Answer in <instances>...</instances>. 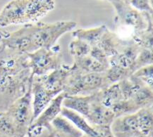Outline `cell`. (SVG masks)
<instances>
[{"label": "cell", "mask_w": 153, "mask_h": 137, "mask_svg": "<svg viewBox=\"0 0 153 137\" xmlns=\"http://www.w3.org/2000/svg\"><path fill=\"white\" fill-rule=\"evenodd\" d=\"M33 23H27L14 32H0V44L23 54L35 52L32 41Z\"/></svg>", "instance_id": "7"}, {"label": "cell", "mask_w": 153, "mask_h": 137, "mask_svg": "<svg viewBox=\"0 0 153 137\" xmlns=\"http://www.w3.org/2000/svg\"><path fill=\"white\" fill-rule=\"evenodd\" d=\"M152 50L144 48L141 49L133 66V74L141 68L152 65Z\"/></svg>", "instance_id": "27"}, {"label": "cell", "mask_w": 153, "mask_h": 137, "mask_svg": "<svg viewBox=\"0 0 153 137\" xmlns=\"http://www.w3.org/2000/svg\"><path fill=\"white\" fill-rule=\"evenodd\" d=\"M0 137H9V136H5V135H4V134H1V133H0Z\"/></svg>", "instance_id": "30"}, {"label": "cell", "mask_w": 153, "mask_h": 137, "mask_svg": "<svg viewBox=\"0 0 153 137\" xmlns=\"http://www.w3.org/2000/svg\"><path fill=\"white\" fill-rule=\"evenodd\" d=\"M27 55L32 77L48 75L64 65L61 48L58 44L50 49H39Z\"/></svg>", "instance_id": "3"}, {"label": "cell", "mask_w": 153, "mask_h": 137, "mask_svg": "<svg viewBox=\"0 0 153 137\" xmlns=\"http://www.w3.org/2000/svg\"><path fill=\"white\" fill-rule=\"evenodd\" d=\"M107 30V28L106 25H102L94 28L78 29L74 31L72 35L76 39L84 41L91 46H93L97 45Z\"/></svg>", "instance_id": "19"}, {"label": "cell", "mask_w": 153, "mask_h": 137, "mask_svg": "<svg viewBox=\"0 0 153 137\" xmlns=\"http://www.w3.org/2000/svg\"><path fill=\"white\" fill-rule=\"evenodd\" d=\"M52 132L56 137H82L83 132L66 117L59 115L51 123Z\"/></svg>", "instance_id": "14"}, {"label": "cell", "mask_w": 153, "mask_h": 137, "mask_svg": "<svg viewBox=\"0 0 153 137\" xmlns=\"http://www.w3.org/2000/svg\"><path fill=\"white\" fill-rule=\"evenodd\" d=\"M54 1L51 0H28L25 11L26 24L36 23L54 9Z\"/></svg>", "instance_id": "13"}, {"label": "cell", "mask_w": 153, "mask_h": 137, "mask_svg": "<svg viewBox=\"0 0 153 137\" xmlns=\"http://www.w3.org/2000/svg\"><path fill=\"white\" fill-rule=\"evenodd\" d=\"M152 89L148 86L142 85L135 91L131 100L136 104L139 109L152 106Z\"/></svg>", "instance_id": "22"}, {"label": "cell", "mask_w": 153, "mask_h": 137, "mask_svg": "<svg viewBox=\"0 0 153 137\" xmlns=\"http://www.w3.org/2000/svg\"><path fill=\"white\" fill-rule=\"evenodd\" d=\"M28 69L30 68L27 54L0 44V77L17 75Z\"/></svg>", "instance_id": "6"}, {"label": "cell", "mask_w": 153, "mask_h": 137, "mask_svg": "<svg viewBox=\"0 0 153 137\" xmlns=\"http://www.w3.org/2000/svg\"><path fill=\"white\" fill-rule=\"evenodd\" d=\"M60 115L66 117L67 120L73 123L78 130L81 131L82 132L85 133L88 136L98 137V133L97 131L90 126L88 124L87 121L85 120V118L79 113L62 106Z\"/></svg>", "instance_id": "17"}, {"label": "cell", "mask_w": 153, "mask_h": 137, "mask_svg": "<svg viewBox=\"0 0 153 137\" xmlns=\"http://www.w3.org/2000/svg\"><path fill=\"white\" fill-rule=\"evenodd\" d=\"M31 93L34 122L35 119L48 107V105L58 95V94L46 89L35 77H33Z\"/></svg>", "instance_id": "9"}, {"label": "cell", "mask_w": 153, "mask_h": 137, "mask_svg": "<svg viewBox=\"0 0 153 137\" xmlns=\"http://www.w3.org/2000/svg\"><path fill=\"white\" fill-rule=\"evenodd\" d=\"M128 3L132 7L136 9V10L142 12L148 13L152 14V8L151 7L150 3L149 1H145V0H136V1H128Z\"/></svg>", "instance_id": "29"}, {"label": "cell", "mask_w": 153, "mask_h": 137, "mask_svg": "<svg viewBox=\"0 0 153 137\" xmlns=\"http://www.w3.org/2000/svg\"><path fill=\"white\" fill-rule=\"evenodd\" d=\"M117 13L119 23L123 27L131 28L135 33L146 30L152 25L151 14L134 9L128 1H110Z\"/></svg>", "instance_id": "4"}, {"label": "cell", "mask_w": 153, "mask_h": 137, "mask_svg": "<svg viewBox=\"0 0 153 137\" xmlns=\"http://www.w3.org/2000/svg\"><path fill=\"white\" fill-rule=\"evenodd\" d=\"M152 65L147 66L136 70L131 77L152 89Z\"/></svg>", "instance_id": "26"}, {"label": "cell", "mask_w": 153, "mask_h": 137, "mask_svg": "<svg viewBox=\"0 0 153 137\" xmlns=\"http://www.w3.org/2000/svg\"><path fill=\"white\" fill-rule=\"evenodd\" d=\"M105 74L107 79L112 85L115 82L128 79L132 75L130 70L118 66H109V68L105 72Z\"/></svg>", "instance_id": "24"}, {"label": "cell", "mask_w": 153, "mask_h": 137, "mask_svg": "<svg viewBox=\"0 0 153 137\" xmlns=\"http://www.w3.org/2000/svg\"><path fill=\"white\" fill-rule=\"evenodd\" d=\"M70 70L71 67L63 65L61 68L50 72L48 75L34 77L46 89L59 94L64 91Z\"/></svg>", "instance_id": "11"}, {"label": "cell", "mask_w": 153, "mask_h": 137, "mask_svg": "<svg viewBox=\"0 0 153 137\" xmlns=\"http://www.w3.org/2000/svg\"><path fill=\"white\" fill-rule=\"evenodd\" d=\"M99 96L102 103L110 109L116 103L123 99L118 83L114 84L100 91Z\"/></svg>", "instance_id": "20"}, {"label": "cell", "mask_w": 153, "mask_h": 137, "mask_svg": "<svg viewBox=\"0 0 153 137\" xmlns=\"http://www.w3.org/2000/svg\"><path fill=\"white\" fill-rule=\"evenodd\" d=\"M90 56H92L93 58H95L96 60L100 62V63L103 64V65L109 66V59H108L107 56H106L105 53L102 51L98 46H92L91 53H90Z\"/></svg>", "instance_id": "28"}, {"label": "cell", "mask_w": 153, "mask_h": 137, "mask_svg": "<svg viewBox=\"0 0 153 137\" xmlns=\"http://www.w3.org/2000/svg\"><path fill=\"white\" fill-rule=\"evenodd\" d=\"M0 133L9 137H18L16 127L7 111H0Z\"/></svg>", "instance_id": "23"}, {"label": "cell", "mask_w": 153, "mask_h": 137, "mask_svg": "<svg viewBox=\"0 0 153 137\" xmlns=\"http://www.w3.org/2000/svg\"><path fill=\"white\" fill-rule=\"evenodd\" d=\"M94 94L87 96H66L62 106L76 111L87 118Z\"/></svg>", "instance_id": "15"}, {"label": "cell", "mask_w": 153, "mask_h": 137, "mask_svg": "<svg viewBox=\"0 0 153 137\" xmlns=\"http://www.w3.org/2000/svg\"><path fill=\"white\" fill-rule=\"evenodd\" d=\"M7 111L16 127L18 137H25L33 122L31 87L25 95L16 100Z\"/></svg>", "instance_id": "5"}, {"label": "cell", "mask_w": 153, "mask_h": 137, "mask_svg": "<svg viewBox=\"0 0 153 137\" xmlns=\"http://www.w3.org/2000/svg\"><path fill=\"white\" fill-rule=\"evenodd\" d=\"M123 44V41L121 40L118 35L107 29L96 46L105 53L107 58H111L117 54Z\"/></svg>", "instance_id": "16"}, {"label": "cell", "mask_w": 153, "mask_h": 137, "mask_svg": "<svg viewBox=\"0 0 153 137\" xmlns=\"http://www.w3.org/2000/svg\"><path fill=\"white\" fill-rule=\"evenodd\" d=\"M112 85L106 76L101 73H84L74 65L71 67L63 92L66 96H87L95 94Z\"/></svg>", "instance_id": "1"}, {"label": "cell", "mask_w": 153, "mask_h": 137, "mask_svg": "<svg viewBox=\"0 0 153 137\" xmlns=\"http://www.w3.org/2000/svg\"><path fill=\"white\" fill-rule=\"evenodd\" d=\"M74 21H57L54 23L38 22L33 24L32 41L35 51L41 48L50 49L55 46L59 39L76 27Z\"/></svg>", "instance_id": "2"}, {"label": "cell", "mask_w": 153, "mask_h": 137, "mask_svg": "<svg viewBox=\"0 0 153 137\" xmlns=\"http://www.w3.org/2000/svg\"><path fill=\"white\" fill-rule=\"evenodd\" d=\"M91 49L92 46L89 44L78 39L72 41L69 44L70 53L74 58L88 56L91 53Z\"/></svg>", "instance_id": "25"}, {"label": "cell", "mask_w": 153, "mask_h": 137, "mask_svg": "<svg viewBox=\"0 0 153 137\" xmlns=\"http://www.w3.org/2000/svg\"><path fill=\"white\" fill-rule=\"evenodd\" d=\"M74 66L84 73H101L106 72L109 68V66L100 63L90 54L83 57L74 58Z\"/></svg>", "instance_id": "18"}, {"label": "cell", "mask_w": 153, "mask_h": 137, "mask_svg": "<svg viewBox=\"0 0 153 137\" xmlns=\"http://www.w3.org/2000/svg\"><path fill=\"white\" fill-rule=\"evenodd\" d=\"M28 0L9 1L0 11V27L26 24L25 11Z\"/></svg>", "instance_id": "8"}, {"label": "cell", "mask_w": 153, "mask_h": 137, "mask_svg": "<svg viewBox=\"0 0 153 137\" xmlns=\"http://www.w3.org/2000/svg\"><path fill=\"white\" fill-rule=\"evenodd\" d=\"M66 94L64 92L60 93L51 101L42 113L35 119L30 128L46 129L52 132L51 123L59 115H60L62 108V103Z\"/></svg>", "instance_id": "10"}, {"label": "cell", "mask_w": 153, "mask_h": 137, "mask_svg": "<svg viewBox=\"0 0 153 137\" xmlns=\"http://www.w3.org/2000/svg\"><path fill=\"white\" fill-rule=\"evenodd\" d=\"M138 120V131L144 136H148L152 129V106L143 108L136 113Z\"/></svg>", "instance_id": "21"}, {"label": "cell", "mask_w": 153, "mask_h": 137, "mask_svg": "<svg viewBox=\"0 0 153 137\" xmlns=\"http://www.w3.org/2000/svg\"><path fill=\"white\" fill-rule=\"evenodd\" d=\"M116 117L111 109L106 107L102 103L100 99L99 91L94 94L90 105L88 120L98 126H108L114 122Z\"/></svg>", "instance_id": "12"}]
</instances>
